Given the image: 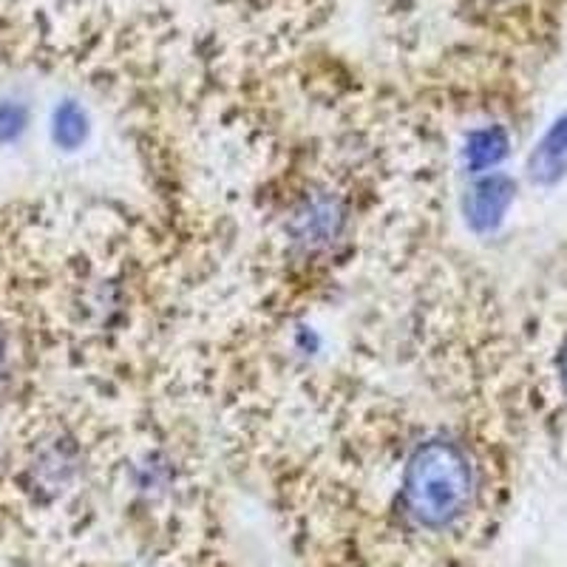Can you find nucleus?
Returning a JSON list of instances; mask_svg holds the SVG:
<instances>
[{"label": "nucleus", "mask_w": 567, "mask_h": 567, "mask_svg": "<svg viewBox=\"0 0 567 567\" xmlns=\"http://www.w3.org/2000/svg\"><path fill=\"white\" fill-rule=\"evenodd\" d=\"M27 128V109L18 103H0V142L18 140Z\"/></svg>", "instance_id": "6"}, {"label": "nucleus", "mask_w": 567, "mask_h": 567, "mask_svg": "<svg viewBox=\"0 0 567 567\" xmlns=\"http://www.w3.org/2000/svg\"><path fill=\"white\" fill-rule=\"evenodd\" d=\"M89 134V123L78 103H63L54 114V140L63 148H78L80 142Z\"/></svg>", "instance_id": "4"}, {"label": "nucleus", "mask_w": 567, "mask_h": 567, "mask_svg": "<svg viewBox=\"0 0 567 567\" xmlns=\"http://www.w3.org/2000/svg\"><path fill=\"white\" fill-rule=\"evenodd\" d=\"M567 156V116L561 123H556V128L545 136V142L539 145L534 156V176L545 179V176H554L561 168V162Z\"/></svg>", "instance_id": "3"}, {"label": "nucleus", "mask_w": 567, "mask_h": 567, "mask_svg": "<svg viewBox=\"0 0 567 567\" xmlns=\"http://www.w3.org/2000/svg\"><path fill=\"white\" fill-rule=\"evenodd\" d=\"M561 381H565V386H567V347H565V352H561Z\"/></svg>", "instance_id": "8"}, {"label": "nucleus", "mask_w": 567, "mask_h": 567, "mask_svg": "<svg viewBox=\"0 0 567 567\" xmlns=\"http://www.w3.org/2000/svg\"><path fill=\"white\" fill-rule=\"evenodd\" d=\"M474 494V471L468 454L452 440L420 445L409 460L403 499L414 523L445 528L465 514Z\"/></svg>", "instance_id": "1"}, {"label": "nucleus", "mask_w": 567, "mask_h": 567, "mask_svg": "<svg viewBox=\"0 0 567 567\" xmlns=\"http://www.w3.org/2000/svg\"><path fill=\"white\" fill-rule=\"evenodd\" d=\"M505 134L499 128H491V131H480L474 134L468 145V159L474 168H488L494 162H499L505 156Z\"/></svg>", "instance_id": "5"}, {"label": "nucleus", "mask_w": 567, "mask_h": 567, "mask_svg": "<svg viewBox=\"0 0 567 567\" xmlns=\"http://www.w3.org/2000/svg\"><path fill=\"white\" fill-rule=\"evenodd\" d=\"M511 205V185L505 179H488L474 187L468 199V219L480 230L499 225Z\"/></svg>", "instance_id": "2"}, {"label": "nucleus", "mask_w": 567, "mask_h": 567, "mask_svg": "<svg viewBox=\"0 0 567 567\" xmlns=\"http://www.w3.org/2000/svg\"><path fill=\"white\" fill-rule=\"evenodd\" d=\"M7 369V336H3V329H0V374Z\"/></svg>", "instance_id": "7"}]
</instances>
